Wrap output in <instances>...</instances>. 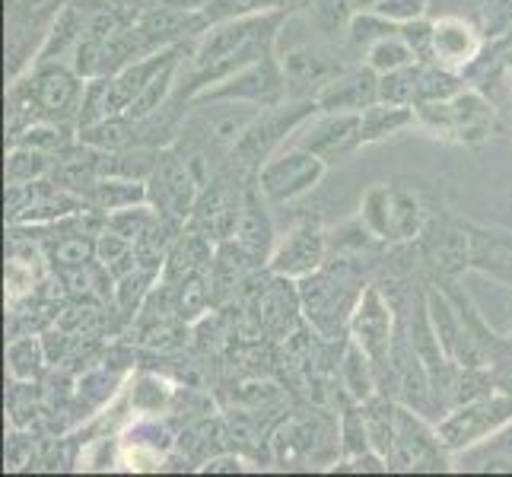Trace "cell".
<instances>
[{
  "mask_svg": "<svg viewBox=\"0 0 512 477\" xmlns=\"http://www.w3.org/2000/svg\"><path fill=\"white\" fill-rule=\"evenodd\" d=\"M287 16V10H264L207 26V32H201L198 42L188 48L185 83H175V93L191 102L207 86H217L255 61L274 55Z\"/></svg>",
  "mask_w": 512,
  "mask_h": 477,
  "instance_id": "cell-1",
  "label": "cell"
},
{
  "mask_svg": "<svg viewBox=\"0 0 512 477\" xmlns=\"http://www.w3.org/2000/svg\"><path fill=\"white\" fill-rule=\"evenodd\" d=\"M363 277L353 274L350 261H341L338 268H322L299 280V306H303L312 328L325 341H338L350 325V312L363 293Z\"/></svg>",
  "mask_w": 512,
  "mask_h": 477,
  "instance_id": "cell-2",
  "label": "cell"
},
{
  "mask_svg": "<svg viewBox=\"0 0 512 477\" xmlns=\"http://www.w3.org/2000/svg\"><path fill=\"white\" fill-rule=\"evenodd\" d=\"M319 112V102L303 99V102H280L271 109H261L258 118L249 125V131L242 134L236 150L229 153V172L239 175V179H255L258 169L268 163V159L287 144V140L306 125V121Z\"/></svg>",
  "mask_w": 512,
  "mask_h": 477,
  "instance_id": "cell-3",
  "label": "cell"
},
{
  "mask_svg": "<svg viewBox=\"0 0 512 477\" xmlns=\"http://www.w3.org/2000/svg\"><path fill=\"white\" fill-rule=\"evenodd\" d=\"M414 115L423 134L462 147H481L497 128L493 102L484 93L471 90V86L446 102H414Z\"/></svg>",
  "mask_w": 512,
  "mask_h": 477,
  "instance_id": "cell-4",
  "label": "cell"
},
{
  "mask_svg": "<svg viewBox=\"0 0 512 477\" xmlns=\"http://www.w3.org/2000/svg\"><path fill=\"white\" fill-rule=\"evenodd\" d=\"M328 163L303 144H284L255 175L261 194L271 204H293L322 185Z\"/></svg>",
  "mask_w": 512,
  "mask_h": 477,
  "instance_id": "cell-5",
  "label": "cell"
},
{
  "mask_svg": "<svg viewBox=\"0 0 512 477\" xmlns=\"http://www.w3.org/2000/svg\"><path fill=\"white\" fill-rule=\"evenodd\" d=\"M70 0H7V77H23Z\"/></svg>",
  "mask_w": 512,
  "mask_h": 477,
  "instance_id": "cell-6",
  "label": "cell"
},
{
  "mask_svg": "<svg viewBox=\"0 0 512 477\" xmlns=\"http://www.w3.org/2000/svg\"><path fill=\"white\" fill-rule=\"evenodd\" d=\"M191 102H249L258 109H271V105L287 102V80H284V67H280V55L255 61L252 67L239 70L229 80L207 86L204 93H198Z\"/></svg>",
  "mask_w": 512,
  "mask_h": 477,
  "instance_id": "cell-7",
  "label": "cell"
},
{
  "mask_svg": "<svg viewBox=\"0 0 512 477\" xmlns=\"http://www.w3.org/2000/svg\"><path fill=\"white\" fill-rule=\"evenodd\" d=\"M147 191H150V204L160 210L163 217L188 223L191 210L204 191V182L198 179V172H194L191 163L182 156V150L172 144V147H163L160 166H156V172L150 175Z\"/></svg>",
  "mask_w": 512,
  "mask_h": 477,
  "instance_id": "cell-8",
  "label": "cell"
},
{
  "mask_svg": "<svg viewBox=\"0 0 512 477\" xmlns=\"http://www.w3.org/2000/svg\"><path fill=\"white\" fill-rule=\"evenodd\" d=\"M245 188H249V179H239V175L223 169L217 179L201 191V198L188 217V226L198 229V233H204L210 242H217V245L229 242L236 233L239 214H242Z\"/></svg>",
  "mask_w": 512,
  "mask_h": 477,
  "instance_id": "cell-9",
  "label": "cell"
},
{
  "mask_svg": "<svg viewBox=\"0 0 512 477\" xmlns=\"http://www.w3.org/2000/svg\"><path fill=\"white\" fill-rule=\"evenodd\" d=\"M280 67H284L287 80V99L303 102V99H319L325 86L347 67L338 51H331L328 45L319 42H303L293 45L287 51H277Z\"/></svg>",
  "mask_w": 512,
  "mask_h": 477,
  "instance_id": "cell-10",
  "label": "cell"
},
{
  "mask_svg": "<svg viewBox=\"0 0 512 477\" xmlns=\"http://www.w3.org/2000/svg\"><path fill=\"white\" fill-rule=\"evenodd\" d=\"M392 325H395V315H392V303L382 296L379 287L366 284L357 306L350 312V341L360 344L363 353L373 360L376 373H385L388 363H392Z\"/></svg>",
  "mask_w": 512,
  "mask_h": 477,
  "instance_id": "cell-11",
  "label": "cell"
},
{
  "mask_svg": "<svg viewBox=\"0 0 512 477\" xmlns=\"http://www.w3.org/2000/svg\"><path fill=\"white\" fill-rule=\"evenodd\" d=\"M328 249H331V242H328L325 226L319 220H299L277 239L268 271L290 277V280H303L319 271L322 264H328Z\"/></svg>",
  "mask_w": 512,
  "mask_h": 477,
  "instance_id": "cell-12",
  "label": "cell"
},
{
  "mask_svg": "<svg viewBox=\"0 0 512 477\" xmlns=\"http://www.w3.org/2000/svg\"><path fill=\"white\" fill-rule=\"evenodd\" d=\"M293 144L319 153L328 166L344 163L363 144V112H315L303 128L296 131Z\"/></svg>",
  "mask_w": 512,
  "mask_h": 477,
  "instance_id": "cell-13",
  "label": "cell"
},
{
  "mask_svg": "<svg viewBox=\"0 0 512 477\" xmlns=\"http://www.w3.org/2000/svg\"><path fill=\"white\" fill-rule=\"evenodd\" d=\"M392 468L398 471H446L449 449L443 446L436 427H430L408 404H398V433Z\"/></svg>",
  "mask_w": 512,
  "mask_h": 477,
  "instance_id": "cell-14",
  "label": "cell"
},
{
  "mask_svg": "<svg viewBox=\"0 0 512 477\" xmlns=\"http://www.w3.org/2000/svg\"><path fill=\"white\" fill-rule=\"evenodd\" d=\"M83 80L86 77L77 74L74 64H61V61L35 64L32 67V90L42 105V115L80 125V109H83V96H86Z\"/></svg>",
  "mask_w": 512,
  "mask_h": 477,
  "instance_id": "cell-15",
  "label": "cell"
},
{
  "mask_svg": "<svg viewBox=\"0 0 512 477\" xmlns=\"http://www.w3.org/2000/svg\"><path fill=\"white\" fill-rule=\"evenodd\" d=\"M420 255L439 280H452L471 268V233L468 223L449 217L427 220L420 233Z\"/></svg>",
  "mask_w": 512,
  "mask_h": 477,
  "instance_id": "cell-16",
  "label": "cell"
},
{
  "mask_svg": "<svg viewBox=\"0 0 512 477\" xmlns=\"http://www.w3.org/2000/svg\"><path fill=\"white\" fill-rule=\"evenodd\" d=\"M233 242L255 264H268L271 261L277 236H274V223H271V214H268V198L261 194L258 182H249V188H245L242 214H239V223H236Z\"/></svg>",
  "mask_w": 512,
  "mask_h": 477,
  "instance_id": "cell-17",
  "label": "cell"
},
{
  "mask_svg": "<svg viewBox=\"0 0 512 477\" xmlns=\"http://www.w3.org/2000/svg\"><path fill=\"white\" fill-rule=\"evenodd\" d=\"M484 51V35L478 26L462 20V16H439L433 20V61L449 70L462 74L481 58Z\"/></svg>",
  "mask_w": 512,
  "mask_h": 477,
  "instance_id": "cell-18",
  "label": "cell"
},
{
  "mask_svg": "<svg viewBox=\"0 0 512 477\" xmlns=\"http://www.w3.org/2000/svg\"><path fill=\"white\" fill-rule=\"evenodd\" d=\"M315 102L319 112H363L379 102V74L369 64L344 67Z\"/></svg>",
  "mask_w": 512,
  "mask_h": 477,
  "instance_id": "cell-19",
  "label": "cell"
},
{
  "mask_svg": "<svg viewBox=\"0 0 512 477\" xmlns=\"http://www.w3.org/2000/svg\"><path fill=\"white\" fill-rule=\"evenodd\" d=\"M471 233V268L512 284V233L468 223Z\"/></svg>",
  "mask_w": 512,
  "mask_h": 477,
  "instance_id": "cell-20",
  "label": "cell"
},
{
  "mask_svg": "<svg viewBox=\"0 0 512 477\" xmlns=\"http://www.w3.org/2000/svg\"><path fill=\"white\" fill-rule=\"evenodd\" d=\"M427 220H430L427 204L420 201L417 188L395 182L392 185V245L420 239Z\"/></svg>",
  "mask_w": 512,
  "mask_h": 477,
  "instance_id": "cell-21",
  "label": "cell"
},
{
  "mask_svg": "<svg viewBox=\"0 0 512 477\" xmlns=\"http://www.w3.org/2000/svg\"><path fill=\"white\" fill-rule=\"evenodd\" d=\"M363 420H366V436L369 449L379 452L388 465L395 455V433H398V404L385 398H369L363 401Z\"/></svg>",
  "mask_w": 512,
  "mask_h": 477,
  "instance_id": "cell-22",
  "label": "cell"
},
{
  "mask_svg": "<svg viewBox=\"0 0 512 477\" xmlns=\"http://www.w3.org/2000/svg\"><path fill=\"white\" fill-rule=\"evenodd\" d=\"M86 204H93L102 214H115V210H125V207L150 204V191H147V182L105 175V179H99L90 188V194H86Z\"/></svg>",
  "mask_w": 512,
  "mask_h": 477,
  "instance_id": "cell-23",
  "label": "cell"
},
{
  "mask_svg": "<svg viewBox=\"0 0 512 477\" xmlns=\"http://www.w3.org/2000/svg\"><path fill=\"white\" fill-rule=\"evenodd\" d=\"M408 128H417L414 105L373 102L369 109H363V144H379V140L395 137Z\"/></svg>",
  "mask_w": 512,
  "mask_h": 477,
  "instance_id": "cell-24",
  "label": "cell"
},
{
  "mask_svg": "<svg viewBox=\"0 0 512 477\" xmlns=\"http://www.w3.org/2000/svg\"><path fill=\"white\" fill-rule=\"evenodd\" d=\"M77 137L83 144H90L102 153H115V150H125V147L137 144V121L131 115H109V118L96 121V125L80 128Z\"/></svg>",
  "mask_w": 512,
  "mask_h": 477,
  "instance_id": "cell-25",
  "label": "cell"
},
{
  "mask_svg": "<svg viewBox=\"0 0 512 477\" xmlns=\"http://www.w3.org/2000/svg\"><path fill=\"white\" fill-rule=\"evenodd\" d=\"M341 382L350 401H369L376 398V366L366 357L360 344L347 341L344 360H341Z\"/></svg>",
  "mask_w": 512,
  "mask_h": 477,
  "instance_id": "cell-26",
  "label": "cell"
},
{
  "mask_svg": "<svg viewBox=\"0 0 512 477\" xmlns=\"http://www.w3.org/2000/svg\"><path fill=\"white\" fill-rule=\"evenodd\" d=\"M468 83L458 70H449L436 61L420 64V80H417V102H446L458 93H465Z\"/></svg>",
  "mask_w": 512,
  "mask_h": 477,
  "instance_id": "cell-27",
  "label": "cell"
},
{
  "mask_svg": "<svg viewBox=\"0 0 512 477\" xmlns=\"http://www.w3.org/2000/svg\"><path fill=\"white\" fill-rule=\"evenodd\" d=\"M48 353L45 344L32 334H23V338H13L7 347V369L16 382H35L45 373Z\"/></svg>",
  "mask_w": 512,
  "mask_h": 477,
  "instance_id": "cell-28",
  "label": "cell"
},
{
  "mask_svg": "<svg viewBox=\"0 0 512 477\" xmlns=\"http://www.w3.org/2000/svg\"><path fill=\"white\" fill-rule=\"evenodd\" d=\"M360 223L376 236V242L392 245V185H373L363 194Z\"/></svg>",
  "mask_w": 512,
  "mask_h": 477,
  "instance_id": "cell-29",
  "label": "cell"
},
{
  "mask_svg": "<svg viewBox=\"0 0 512 477\" xmlns=\"http://www.w3.org/2000/svg\"><path fill=\"white\" fill-rule=\"evenodd\" d=\"M51 166H55V156L51 153L13 144L7 153L4 175H7V182H39V179H48Z\"/></svg>",
  "mask_w": 512,
  "mask_h": 477,
  "instance_id": "cell-30",
  "label": "cell"
},
{
  "mask_svg": "<svg viewBox=\"0 0 512 477\" xmlns=\"http://www.w3.org/2000/svg\"><path fill=\"white\" fill-rule=\"evenodd\" d=\"M366 64L376 70V74H388V70H401V67H411L417 64L414 48L404 42V35H382L373 45L366 48Z\"/></svg>",
  "mask_w": 512,
  "mask_h": 477,
  "instance_id": "cell-31",
  "label": "cell"
},
{
  "mask_svg": "<svg viewBox=\"0 0 512 477\" xmlns=\"http://www.w3.org/2000/svg\"><path fill=\"white\" fill-rule=\"evenodd\" d=\"M417 80H420V61L411 64V67L379 74V102L414 105L417 102Z\"/></svg>",
  "mask_w": 512,
  "mask_h": 477,
  "instance_id": "cell-32",
  "label": "cell"
},
{
  "mask_svg": "<svg viewBox=\"0 0 512 477\" xmlns=\"http://www.w3.org/2000/svg\"><path fill=\"white\" fill-rule=\"evenodd\" d=\"M172 401V385L163 382L160 376H150V373H140L134 382V392H131V404L137 414H163Z\"/></svg>",
  "mask_w": 512,
  "mask_h": 477,
  "instance_id": "cell-33",
  "label": "cell"
},
{
  "mask_svg": "<svg viewBox=\"0 0 512 477\" xmlns=\"http://www.w3.org/2000/svg\"><path fill=\"white\" fill-rule=\"evenodd\" d=\"M48 255H51V261H55V264H61V268L74 271V268H83V264H90L96 258V239L77 229V233L61 236L48 249Z\"/></svg>",
  "mask_w": 512,
  "mask_h": 477,
  "instance_id": "cell-34",
  "label": "cell"
},
{
  "mask_svg": "<svg viewBox=\"0 0 512 477\" xmlns=\"http://www.w3.org/2000/svg\"><path fill=\"white\" fill-rule=\"evenodd\" d=\"M32 258H23V255H10L7 261V299L16 306L20 299H26L35 287V271H32Z\"/></svg>",
  "mask_w": 512,
  "mask_h": 477,
  "instance_id": "cell-35",
  "label": "cell"
},
{
  "mask_svg": "<svg viewBox=\"0 0 512 477\" xmlns=\"http://www.w3.org/2000/svg\"><path fill=\"white\" fill-rule=\"evenodd\" d=\"M427 7H430V0H376L369 13H379L392 23H411V20H420V16L427 13Z\"/></svg>",
  "mask_w": 512,
  "mask_h": 477,
  "instance_id": "cell-36",
  "label": "cell"
},
{
  "mask_svg": "<svg viewBox=\"0 0 512 477\" xmlns=\"http://www.w3.org/2000/svg\"><path fill=\"white\" fill-rule=\"evenodd\" d=\"M401 35H404V42L414 48V55H417L420 64L433 61V23L430 20H423V16H420V20L404 23Z\"/></svg>",
  "mask_w": 512,
  "mask_h": 477,
  "instance_id": "cell-37",
  "label": "cell"
},
{
  "mask_svg": "<svg viewBox=\"0 0 512 477\" xmlns=\"http://www.w3.org/2000/svg\"><path fill=\"white\" fill-rule=\"evenodd\" d=\"M201 471L204 474H242L249 468H245V462L239 455H214V458H207Z\"/></svg>",
  "mask_w": 512,
  "mask_h": 477,
  "instance_id": "cell-38",
  "label": "cell"
},
{
  "mask_svg": "<svg viewBox=\"0 0 512 477\" xmlns=\"http://www.w3.org/2000/svg\"><path fill=\"white\" fill-rule=\"evenodd\" d=\"M166 7H175V10H204L210 0H160Z\"/></svg>",
  "mask_w": 512,
  "mask_h": 477,
  "instance_id": "cell-39",
  "label": "cell"
},
{
  "mask_svg": "<svg viewBox=\"0 0 512 477\" xmlns=\"http://www.w3.org/2000/svg\"><path fill=\"white\" fill-rule=\"evenodd\" d=\"M506 67H509V77H512V51H509V55H506Z\"/></svg>",
  "mask_w": 512,
  "mask_h": 477,
  "instance_id": "cell-40",
  "label": "cell"
},
{
  "mask_svg": "<svg viewBox=\"0 0 512 477\" xmlns=\"http://www.w3.org/2000/svg\"><path fill=\"white\" fill-rule=\"evenodd\" d=\"M509 48H512V35H509Z\"/></svg>",
  "mask_w": 512,
  "mask_h": 477,
  "instance_id": "cell-41",
  "label": "cell"
},
{
  "mask_svg": "<svg viewBox=\"0 0 512 477\" xmlns=\"http://www.w3.org/2000/svg\"><path fill=\"white\" fill-rule=\"evenodd\" d=\"M509 341H512V338H509Z\"/></svg>",
  "mask_w": 512,
  "mask_h": 477,
  "instance_id": "cell-42",
  "label": "cell"
}]
</instances>
